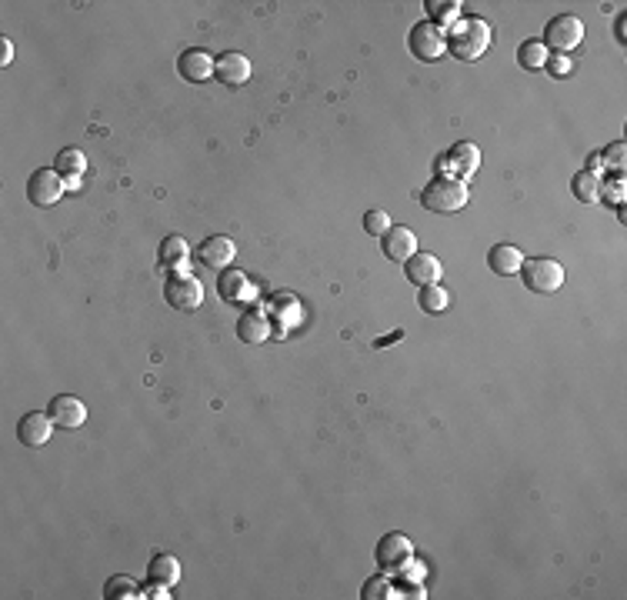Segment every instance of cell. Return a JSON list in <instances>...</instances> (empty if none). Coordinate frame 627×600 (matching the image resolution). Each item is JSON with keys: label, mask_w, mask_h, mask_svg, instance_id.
<instances>
[{"label": "cell", "mask_w": 627, "mask_h": 600, "mask_svg": "<svg viewBox=\"0 0 627 600\" xmlns=\"http://www.w3.org/2000/svg\"><path fill=\"white\" fill-rule=\"evenodd\" d=\"M444 41H448V54L454 60L474 64L491 47V28L480 17H457V24L444 34Z\"/></svg>", "instance_id": "obj_1"}, {"label": "cell", "mask_w": 627, "mask_h": 600, "mask_svg": "<svg viewBox=\"0 0 627 600\" xmlns=\"http://www.w3.org/2000/svg\"><path fill=\"white\" fill-rule=\"evenodd\" d=\"M417 201H421V207L431 210V214H457L461 207H467V187H464V180L440 174V178H434L431 184H424V191L417 193Z\"/></svg>", "instance_id": "obj_2"}, {"label": "cell", "mask_w": 627, "mask_h": 600, "mask_svg": "<svg viewBox=\"0 0 627 600\" xmlns=\"http://www.w3.org/2000/svg\"><path fill=\"white\" fill-rule=\"evenodd\" d=\"M518 273H520V280H524V287H528L531 294H541V297H547V294H554V290L564 287V267L551 257L524 260Z\"/></svg>", "instance_id": "obj_3"}, {"label": "cell", "mask_w": 627, "mask_h": 600, "mask_svg": "<svg viewBox=\"0 0 627 600\" xmlns=\"http://www.w3.org/2000/svg\"><path fill=\"white\" fill-rule=\"evenodd\" d=\"M414 557V544L408 541V533H384L377 541V550H374V564L381 567L384 573H401Z\"/></svg>", "instance_id": "obj_4"}, {"label": "cell", "mask_w": 627, "mask_h": 600, "mask_svg": "<svg viewBox=\"0 0 627 600\" xmlns=\"http://www.w3.org/2000/svg\"><path fill=\"white\" fill-rule=\"evenodd\" d=\"M408 47L410 54L417 57V60H440V57L448 54V41H444V30L434 28L431 20H421V24H414V30L408 34Z\"/></svg>", "instance_id": "obj_5"}, {"label": "cell", "mask_w": 627, "mask_h": 600, "mask_svg": "<svg viewBox=\"0 0 627 600\" xmlns=\"http://www.w3.org/2000/svg\"><path fill=\"white\" fill-rule=\"evenodd\" d=\"M584 41V24L581 17L560 14L544 28V47H554V54H567L577 43Z\"/></svg>", "instance_id": "obj_6"}, {"label": "cell", "mask_w": 627, "mask_h": 600, "mask_svg": "<svg viewBox=\"0 0 627 600\" xmlns=\"http://www.w3.org/2000/svg\"><path fill=\"white\" fill-rule=\"evenodd\" d=\"M164 300L174 311H197L204 304V290L191 273H171L164 280Z\"/></svg>", "instance_id": "obj_7"}, {"label": "cell", "mask_w": 627, "mask_h": 600, "mask_svg": "<svg viewBox=\"0 0 627 600\" xmlns=\"http://www.w3.org/2000/svg\"><path fill=\"white\" fill-rule=\"evenodd\" d=\"M64 193V178L57 174L54 167H41L28 178V201L34 207H51L60 201Z\"/></svg>", "instance_id": "obj_8"}, {"label": "cell", "mask_w": 627, "mask_h": 600, "mask_svg": "<svg viewBox=\"0 0 627 600\" xmlns=\"http://www.w3.org/2000/svg\"><path fill=\"white\" fill-rule=\"evenodd\" d=\"M214 77L224 87H244L250 81V60L241 51H224L220 57H214Z\"/></svg>", "instance_id": "obj_9"}, {"label": "cell", "mask_w": 627, "mask_h": 600, "mask_svg": "<svg viewBox=\"0 0 627 600\" xmlns=\"http://www.w3.org/2000/svg\"><path fill=\"white\" fill-rule=\"evenodd\" d=\"M57 423L51 421V414H44V410H30L24 414L20 421H17V437H20V444H28V447H44L51 434H54Z\"/></svg>", "instance_id": "obj_10"}, {"label": "cell", "mask_w": 627, "mask_h": 600, "mask_svg": "<svg viewBox=\"0 0 627 600\" xmlns=\"http://www.w3.org/2000/svg\"><path fill=\"white\" fill-rule=\"evenodd\" d=\"M178 74L187 83H207L214 77V57L201 51V47H187L178 57Z\"/></svg>", "instance_id": "obj_11"}, {"label": "cell", "mask_w": 627, "mask_h": 600, "mask_svg": "<svg viewBox=\"0 0 627 600\" xmlns=\"http://www.w3.org/2000/svg\"><path fill=\"white\" fill-rule=\"evenodd\" d=\"M440 164H448L444 170H450L448 178H474L480 167V150L471 144V140H461V144H454V147L448 150V157L440 161Z\"/></svg>", "instance_id": "obj_12"}, {"label": "cell", "mask_w": 627, "mask_h": 600, "mask_svg": "<svg viewBox=\"0 0 627 600\" xmlns=\"http://www.w3.org/2000/svg\"><path fill=\"white\" fill-rule=\"evenodd\" d=\"M47 414H51V421L57 427H64V430H74V427H81L87 421V407H83L81 397L74 394H57L51 404H47Z\"/></svg>", "instance_id": "obj_13"}, {"label": "cell", "mask_w": 627, "mask_h": 600, "mask_svg": "<svg viewBox=\"0 0 627 600\" xmlns=\"http://www.w3.org/2000/svg\"><path fill=\"white\" fill-rule=\"evenodd\" d=\"M381 250H384V257L387 260L404 264L408 257L417 254V237H414V231L404 227V224H391V231L381 237Z\"/></svg>", "instance_id": "obj_14"}, {"label": "cell", "mask_w": 627, "mask_h": 600, "mask_svg": "<svg viewBox=\"0 0 627 600\" xmlns=\"http://www.w3.org/2000/svg\"><path fill=\"white\" fill-rule=\"evenodd\" d=\"M234 254H237V247H234L231 237H207L204 244L197 247V260L210 271H227Z\"/></svg>", "instance_id": "obj_15"}, {"label": "cell", "mask_w": 627, "mask_h": 600, "mask_svg": "<svg viewBox=\"0 0 627 600\" xmlns=\"http://www.w3.org/2000/svg\"><path fill=\"white\" fill-rule=\"evenodd\" d=\"M404 273H408V280L414 287H424V284H437L440 280V260L434 254H427V250H417L414 257L404 260Z\"/></svg>", "instance_id": "obj_16"}, {"label": "cell", "mask_w": 627, "mask_h": 600, "mask_svg": "<svg viewBox=\"0 0 627 600\" xmlns=\"http://www.w3.org/2000/svg\"><path fill=\"white\" fill-rule=\"evenodd\" d=\"M237 337L244 343H264L271 337V320L267 314H260V307H250L237 317Z\"/></svg>", "instance_id": "obj_17"}, {"label": "cell", "mask_w": 627, "mask_h": 600, "mask_svg": "<svg viewBox=\"0 0 627 600\" xmlns=\"http://www.w3.org/2000/svg\"><path fill=\"white\" fill-rule=\"evenodd\" d=\"M520 264H524V254L514 244H494L488 250V267L497 277H514L520 271Z\"/></svg>", "instance_id": "obj_18"}, {"label": "cell", "mask_w": 627, "mask_h": 600, "mask_svg": "<svg viewBox=\"0 0 627 600\" xmlns=\"http://www.w3.org/2000/svg\"><path fill=\"white\" fill-rule=\"evenodd\" d=\"M218 297L227 304H244L250 297V284L241 271H220L218 273Z\"/></svg>", "instance_id": "obj_19"}, {"label": "cell", "mask_w": 627, "mask_h": 600, "mask_svg": "<svg viewBox=\"0 0 627 600\" xmlns=\"http://www.w3.org/2000/svg\"><path fill=\"white\" fill-rule=\"evenodd\" d=\"M147 580L161 587H174L180 580V564L171 554H154L147 564Z\"/></svg>", "instance_id": "obj_20"}, {"label": "cell", "mask_w": 627, "mask_h": 600, "mask_svg": "<svg viewBox=\"0 0 627 600\" xmlns=\"http://www.w3.org/2000/svg\"><path fill=\"white\" fill-rule=\"evenodd\" d=\"M54 170H57V174H60L64 180L81 178L83 170H87V157H83V150L64 147V150H60V154L54 157Z\"/></svg>", "instance_id": "obj_21"}, {"label": "cell", "mask_w": 627, "mask_h": 600, "mask_svg": "<svg viewBox=\"0 0 627 600\" xmlns=\"http://www.w3.org/2000/svg\"><path fill=\"white\" fill-rule=\"evenodd\" d=\"M157 260H161V267H178L187 260V241L180 237V233H171V237H164L161 241V254H157Z\"/></svg>", "instance_id": "obj_22"}, {"label": "cell", "mask_w": 627, "mask_h": 600, "mask_svg": "<svg viewBox=\"0 0 627 600\" xmlns=\"http://www.w3.org/2000/svg\"><path fill=\"white\" fill-rule=\"evenodd\" d=\"M417 304H421V311H427V314H440V311H448L450 294L440 284H424L417 287Z\"/></svg>", "instance_id": "obj_23"}, {"label": "cell", "mask_w": 627, "mask_h": 600, "mask_svg": "<svg viewBox=\"0 0 627 600\" xmlns=\"http://www.w3.org/2000/svg\"><path fill=\"white\" fill-rule=\"evenodd\" d=\"M571 191L577 201H584V204H594L600 197V178L598 174H591V170H581V174H574L571 180Z\"/></svg>", "instance_id": "obj_24"}, {"label": "cell", "mask_w": 627, "mask_h": 600, "mask_svg": "<svg viewBox=\"0 0 627 600\" xmlns=\"http://www.w3.org/2000/svg\"><path fill=\"white\" fill-rule=\"evenodd\" d=\"M547 47H544V41H524L518 47V64L524 70H541L547 64Z\"/></svg>", "instance_id": "obj_25"}, {"label": "cell", "mask_w": 627, "mask_h": 600, "mask_svg": "<svg viewBox=\"0 0 627 600\" xmlns=\"http://www.w3.org/2000/svg\"><path fill=\"white\" fill-rule=\"evenodd\" d=\"M104 597L107 600H123V597H144V590L137 587V580H131L127 573H117V577H110L107 584H104Z\"/></svg>", "instance_id": "obj_26"}, {"label": "cell", "mask_w": 627, "mask_h": 600, "mask_svg": "<svg viewBox=\"0 0 627 600\" xmlns=\"http://www.w3.org/2000/svg\"><path fill=\"white\" fill-rule=\"evenodd\" d=\"M427 14H431V24H434V28L457 24L461 4H457V0H427Z\"/></svg>", "instance_id": "obj_27"}, {"label": "cell", "mask_w": 627, "mask_h": 600, "mask_svg": "<svg viewBox=\"0 0 627 600\" xmlns=\"http://www.w3.org/2000/svg\"><path fill=\"white\" fill-rule=\"evenodd\" d=\"M361 597L364 600H387V597H394V587H391L387 577H370L368 584H364V590H361Z\"/></svg>", "instance_id": "obj_28"}, {"label": "cell", "mask_w": 627, "mask_h": 600, "mask_svg": "<svg viewBox=\"0 0 627 600\" xmlns=\"http://www.w3.org/2000/svg\"><path fill=\"white\" fill-rule=\"evenodd\" d=\"M391 224H394V220L387 217L384 210H368V214H364V231H368L370 237H384V233L391 231Z\"/></svg>", "instance_id": "obj_29"}, {"label": "cell", "mask_w": 627, "mask_h": 600, "mask_svg": "<svg viewBox=\"0 0 627 600\" xmlns=\"http://www.w3.org/2000/svg\"><path fill=\"white\" fill-rule=\"evenodd\" d=\"M624 154H627L624 140H614L611 147L600 154V161H604V167H611L614 174H621L624 170Z\"/></svg>", "instance_id": "obj_30"}, {"label": "cell", "mask_w": 627, "mask_h": 600, "mask_svg": "<svg viewBox=\"0 0 627 600\" xmlns=\"http://www.w3.org/2000/svg\"><path fill=\"white\" fill-rule=\"evenodd\" d=\"M554 77H567L571 74V57H564V54H554V57H547V64H544Z\"/></svg>", "instance_id": "obj_31"}, {"label": "cell", "mask_w": 627, "mask_h": 600, "mask_svg": "<svg viewBox=\"0 0 627 600\" xmlns=\"http://www.w3.org/2000/svg\"><path fill=\"white\" fill-rule=\"evenodd\" d=\"M11 60H14V47H11L7 37H0V67H7Z\"/></svg>", "instance_id": "obj_32"}, {"label": "cell", "mask_w": 627, "mask_h": 600, "mask_svg": "<svg viewBox=\"0 0 627 600\" xmlns=\"http://www.w3.org/2000/svg\"><path fill=\"white\" fill-rule=\"evenodd\" d=\"M401 337H404V330H394V334H387V337H381V341H377V347H387V343L401 341Z\"/></svg>", "instance_id": "obj_33"}, {"label": "cell", "mask_w": 627, "mask_h": 600, "mask_svg": "<svg viewBox=\"0 0 627 600\" xmlns=\"http://www.w3.org/2000/svg\"><path fill=\"white\" fill-rule=\"evenodd\" d=\"M587 170H591V174H598V170H600V154H591V161H587Z\"/></svg>", "instance_id": "obj_34"}, {"label": "cell", "mask_w": 627, "mask_h": 600, "mask_svg": "<svg viewBox=\"0 0 627 600\" xmlns=\"http://www.w3.org/2000/svg\"><path fill=\"white\" fill-rule=\"evenodd\" d=\"M617 41H621V43L627 41V34H624V17H617Z\"/></svg>", "instance_id": "obj_35"}]
</instances>
